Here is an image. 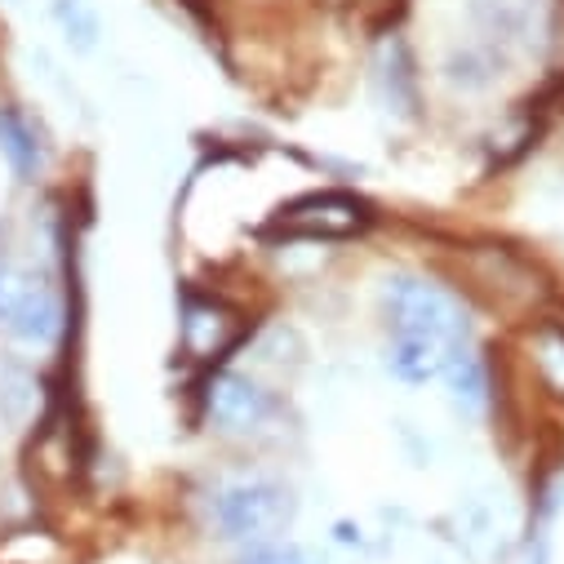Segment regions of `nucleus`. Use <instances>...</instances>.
<instances>
[{
	"instance_id": "obj_6",
	"label": "nucleus",
	"mask_w": 564,
	"mask_h": 564,
	"mask_svg": "<svg viewBox=\"0 0 564 564\" xmlns=\"http://www.w3.org/2000/svg\"><path fill=\"white\" fill-rule=\"evenodd\" d=\"M240 338H245V316H240L227 299L200 294V299H187V303H183L178 343H183V356H187V360L214 365V360H223Z\"/></svg>"
},
{
	"instance_id": "obj_4",
	"label": "nucleus",
	"mask_w": 564,
	"mask_h": 564,
	"mask_svg": "<svg viewBox=\"0 0 564 564\" xmlns=\"http://www.w3.org/2000/svg\"><path fill=\"white\" fill-rule=\"evenodd\" d=\"M373 223V209L351 192H307L271 218L275 240H347Z\"/></svg>"
},
{
	"instance_id": "obj_11",
	"label": "nucleus",
	"mask_w": 564,
	"mask_h": 564,
	"mask_svg": "<svg viewBox=\"0 0 564 564\" xmlns=\"http://www.w3.org/2000/svg\"><path fill=\"white\" fill-rule=\"evenodd\" d=\"M382 89H387V102H391V107H400V111L413 107V63H409V54H404L400 41L387 45V58H382Z\"/></svg>"
},
{
	"instance_id": "obj_5",
	"label": "nucleus",
	"mask_w": 564,
	"mask_h": 564,
	"mask_svg": "<svg viewBox=\"0 0 564 564\" xmlns=\"http://www.w3.org/2000/svg\"><path fill=\"white\" fill-rule=\"evenodd\" d=\"M205 417H209V427L223 432V436H258L275 417V400L249 373L223 369L205 382Z\"/></svg>"
},
{
	"instance_id": "obj_8",
	"label": "nucleus",
	"mask_w": 564,
	"mask_h": 564,
	"mask_svg": "<svg viewBox=\"0 0 564 564\" xmlns=\"http://www.w3.org/2000/svg\"><path fill=\"white\" fill-rule=\"evenodd\" d=\"M449 387H454V400L467 409V413H480L489 404V365L476 347H467L454 365H449Z\"/></svg>"
},
{
	"instance_id": "obj_9",
	"label": "nucleus",
	"mask_w": 564,
	"mask_h": 564,
	"mask_svg": "<svg viewBox=\"0 0 564 564\" xmlns=\"http://www.w3.org/2000/svg\"><path fill=\"white\" fill-rule=\"evenodd\" d=\"M50 14H54V23H58V32H63V41H67L72 50L89 54V50L98 45L102 19H98V10L89 6V0H54Z\"/></svg>"
},
{
	"instance_id": "obj_7",
	"label": "nucleus",
	"mask_w": 564,
	"mask_h": 564,
	"mask_svg": "<svg viewBox=\"0 0 564 564\" xmlns=\"http://www.w3.org/2000/svg\"><path fill=\"white\" fill-rule=\"evenodd\" d=\"M0 156L10 161V170L19 178H36L45 165V143H41V129L32 124L28 111L19 107H0Z\"/></svg>"
},
{
	"instance_id": "obj_12",
	"label": "nucleus",
	"mask_w": 564,
	"mask_h": 564,
	"mask_svg": "<svg viewBox=\"0 0 564 564\" xmlns=\"http://www.w3.org/2000/svg\"><path fill=\"white\" fill-rule=\"evenodd\" d=\"M240 564H325L312 546H299V542H258V546H249L245 551V560Z\"/></svg>"
},
{
	"instance_id": "obj_2",
	"label": "nucleus",
	"mask_w": 564,
	"mask_h": 564,
	"mask_svg": "<svg viewBox=\"0 0 564 564\" xmlns=\"http://www.w3.org/2000/svg\"><path fill=\"white\" fill-rule=\"evenodd\" d=\"M205 511L218 538L258 546V542H275L294 524L299 498L290 485H280L271 476H227L209 489Z\"/></svg>"
},
{
	"instance_id": "obj_1",
	"label": "nucleus",
	"mask_w": 564,
	"mask_h": 564,
	"mask_svg": "<svg viewBox=\"0 0 564 564\" xmlns=\"http://www.w3.org/2000/svg\"><path fill=\"white\" fill-rule=\"evenodd\" d=\"M387 321V369L417 387L449 373V365L476 347L463 299L422 271H395L382 285Z\"/></svg>"
},
{
	"instance_id": "obj_10",
	"label": "nucleus",
	"mask_w": 564,
	"mask_h": 564,
	"mask_svg": "<svg viewBox=\"0 0 564 564\" xmlns=\"http://www.w3.org/2000/svg\"><path fill=\"white\" fill-rule=\"evenodd\" d=\"M529 351H533V369H538L542 387L555 391V395H564V329H560V325L533 329Z\"/></svg>"
},
{
	"instance_id": "obj_3",
	"label": "nucleus",
	"mask_w": 564,
	"mask_h": 564,
	"mask_svg": "<svg viewBox=\"0 0 564 564\" xmlns=\"http://www.w3.org/2000/svg\"><path fill=\"white\" fill-rule=\"evenodd\" d=\"M0 334L36 347L63 334V294L32 267L6 258H0Z\"/></svg>"
}]
</instances>
